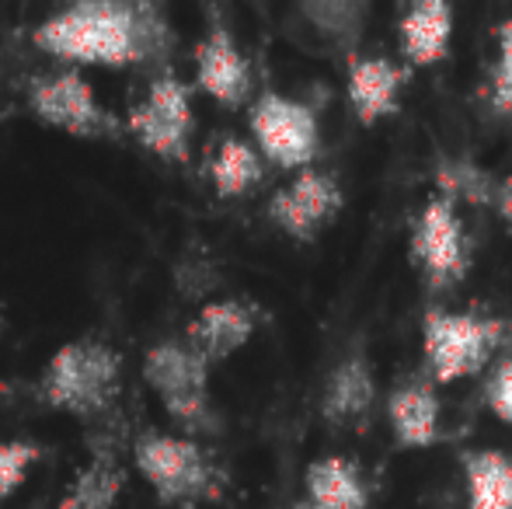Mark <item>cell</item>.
Listing matches in <instances>:
<instances>
[{"instance_id": "6da1fadb", "label": "cell", "mask_w": 512, "mask_h": 509, "mask_svg": "<svg viewBox=\"0 0 512 509\" xmlns=\"http://www.w3.org/2000/svg\"><path fill=\"white\" fill-rule=\"evenodd\" d=\"M49 56L91 67H133L161 60L171 49V25L147 0H84L49 14L32 32Z\"/></svg>"}, {"instance_id": "7a4b0ae2", "label": "cell", "mask_w": 512, "mask_h": 509, "mask_svg": "<svg viewBox=\"0 0 512 509\" xmlns=\"http://www.w3.org/2000/svg\"><path fill=\"white\" fill-rule=\"evenodd\" d=\"M122 360L112 346L98 339H77L60 346L49 356L46 370H42V398L56 412L88 419L112 405L115 391H119Z\"/></svg>"}, {"instance_id": "3957f363", "label": "cell", "mask_w": 512, "mask_h": 509, "mask_svg": "<svg viewBox=\"0 0 512 509\" xmlns=\"http://www.w3.org/2000/svg\"><path fill=\"white\" fill-rule=\"evenodd\" d=\"M143 381L161 398L164 412L192 433H213L216 412L209 405V360L189 342H157L143 356Z\"/></svg>"}, {"instance_id": "277c9868", "label": "cell", "mask_w": 512, "mask_h": 509, "mask_svg": "<svg viewBox=\"0 0 512 509\" xmlns=\"http://www.w3.org/2000/svg\"><path fill=\"white\" fill-rule=\"evenodd\" d=\"M502 339H506V325L478 314L429 311L422 321V353L439 384L481 374L499 353Z\"/></svg>"}, {"instance_id": "5b68a950", "label": "cell", "mask_w": 512, "mask_h": 509, "mask_svg": "<svg viewBox=\"0 0 512 509\" xmlns=\"http://www.w3.org/2000/svg\"><path fill=\"white\" fill-rule=\"evenodd\" d=\"M133 461L143 482L154 489V496L168 506H192L199 499L213 496L216 471L203 454V447L185 436L143 433L133 443Z\"/></svg>"}, {"instance_id": "8992f818", "label": "cell", "mask_w": 512, "mask_h": 509, "mask_svg": "<svg viewBox=\"0 0 512 509\" xmlns=\"http://www.w3.org/2000/svg\"><path fill=\"white\" fill-rule=\"evenodd\" d=\"M126 126L133 136L171 164H185L192 154V133H196V116H192V95L182 77L164 70L140 105L129 109Z\"/></svg>"}, {"instance_id": "52a82bcc", "label": "cell", "mask_w": 512, "mask_h": 509, "mask_svg": "<svg viewBox=\"0 0 512 509\" xmlns=\"http://www.w3.org/2000/svg\"><path fill=\"white\" fill-rule=\"evenodd\" d=\"M251 133L258 140L265 161L286 171H307L317 161L321 150V126H317L314 109L297 98L265 91L248 112Z\"/></svg>"}, {"instance_id": "ba28073f", "label": "cell", "mask_w": 512, "mask_h": 509, "mask_svg": "<svg viewBox=\"0 0 512 509\" xmlns=\"http://www.w3.org/2000/svg\"><path fill=\"white\" fill-rule=\"evenodd\" d=\"M28 105L39 123L81 136V140H102L115 133V119L98 105L91 84L77 70L35 77L28 84Z\"/></svg>"}, {"instance_id": "9c48e42d", "label": "cell", "mask_w": 512, "mask_h": 509, "mask_svg": "<svg viewBox=\"0 0 512 509\" xmlns=\"http://www.w3.org/2000/svg\"><path fill=\"white\" fill-rule=\"evenodd\" d=\"M411 258L429 279V286H453L467 276L471 255H467V234L457 203L432 196L418 210L415 224H411Z\"/></svg>"}, {"instance_id": "30bf717a", "label": "cell", "mask_w": 512, "mask_h": 509, "mask_svg": "<svg viewBox=\"0 0 512 509\" xmlns=\"http://www.w3.org/2000/svg\"><path fill=\"white\" fill-rule=\"evenodd\" d=\"M342 210V189L331 175L307 168L269 199V220L293 241H314Z\"/></svg>"}, {"instance_id": "8fae6325", "label": "cell", "mask_w": 512, "mask_h": 509, "mask_svg": "<svg viewBox=\"0 0 512 509\" xmlns=\"http://www.w3.org/2000/svg\"><path fill=\"white\" fill-rule=\"evenodd\" d=\"M196 84L213 102L237 109L251 95V67L230 28L213 25L196 46Z\"/></svg>"}, {"instance_id": "7c38bea8", "label": "cell", "mask_w": 512, "mask_h": 509, "mask_svg": "<svg viewBox=\"0 0 512 509\" xmlns=\"http://www.w3.org/2000/svg\"><path fill=\"white\" fill-rule=\"evenodd\" d=\"M408 81V70L398 67L387 56H359L349 63V105L363 126H377L380 119L398 112L401 88Z\"/></svg>"}, {"instance_id": "4fadbf2b", "label": "cell", "mask_w": 512, "mask_h": 509, "mask_svg": "<svg viewBox=\"0 0 512 509\" xmlns=\"http://www.w3.org/2000/svg\"><path fill=\"white\" fill-rule=\"evenodd\" d=\"M255 335V311L241 300H209L189 325V346L209 363L230 360Z\"/></svg>"}, {"instance_id": "5bb4252c", "label": "cell", "mask_w": 512, "mask_h": 509, "mask_svg": "<svg viewBox=\"0 0 512 509\" xmlns=\"http://www.w3.org/2000/svg\"><path fill=\"white\" fill-rule=\"evenodd\" d=\"M394 440L405 450H425L439 440V394L425 381H408L394 387L387 398Z\"/></svg>"}, {"instance_id": "9a60e30c", "label": "cell", "mask_w": 512, "mask_h": 509, "mask_svg": "<svg viewBox=\"0 0 512 509\" xmlns=\"http://www.w3.org/2000/svg\"><path fill=\"white\" fill-rule=\"evenodd\" d=\"M398 32L411 67H436L450 53L453 7L446 0H418L405 11Z\"/></svg>"}, {"instance_id": "2e32d148", "label": "cell", "mask_w": 512, "mask_h": 509, "mask_svg": "<svg viewBox=\"0 0 512 509\" xmlns=\"http://www.w3.org/2000/svg\"><path fill=\"white\" fill-rule=\"evenodd\" d=\"M373 398H377V381H373L370 363L363 356H352V360L338 363L335 374L324 384L321 415L331 426L359 422L373 408Z\"/></svg>"}, {"instance_id": "e0dca14e", "label": "cell", "mask_w": 512, "mask_h": 509, "mask_svg": "<svg viewBox=\"0 0 512 509\" xmlns=\"http://www.w3.org/2000/svg\"><path fill=\"white\" fill-rule=\"evenodd\" d=\"M307 499L324 509H370V489L345 457H321L304 475Z\"/></svg>"}, {"instance_id": "ac0fdd59", "label": "cell", "mask_w": 512, "mask_h": 509, "mask_svg": "<svg viewBox=\"0 0 512 509\" xmlns=\"http://www.w3.org/2000/svg\"><path fill=\"white\" fill-rule=\"evenodd\" d=\"M467 509H512V461L502 450L464 454Z\"/></svg>"}, {"instance_id": "d6986e66", "label": "cell", "mask_w": 512, "mask_h": 509, "mask_svg": "<svg viewBox=\"0 0 512 509\" xmlns=\"http://www.w3.org/2000/svg\"><path fill=\"white\" fill-rule=\"evenodd\" d=\"M265 175L262 154L251 147L248 140H237V136H227L216 150L213 164H209V178H213L216 196L223 199H237L244 192H251Z\"/></svg>"}, {"instance_id": "ffe728a7", "label": "cell", "mask_w": 512, "mask_h": 509, "mask_svg": "<svg viewBox=\"0 0 512 509\" xmlns=\"http://www.w3.org/2000/svg\"><path fill=\"white\" fill-rule=\"evenodd\" d=\"M502 178L488 175L481 164L471 157H443L436 168V196L450 199V203H471V206H492L495 210V192H499Z\"/></svg>"}, {"instance_id": "44dd1931", "label": "cell", "mask_w": 512, "mask_h": 509, "mask_svg": "<svg viewBox=\"0 0 512 509\" xmlns=\"http://www.w3.org/2000/svg\"><path fill=\"white\" fill-rule=\"evenodd\" d=\"M122 489V471L112 457H95L88 468L77 475L56 509H112Z\"/></svg>"}, {"instance_id": "7402d4cb", "label": "cell", "mask_w": 512, "mask_h": 509, "mask_svg": "<svg viewBox=\"0 0 512 509\" xmlns=\"http://www.w3.org/2000/svg\"><path fill=\"white\" fill-rule=\"evenodd\" d=\"M304 14L314 21L321 35L335 42H356L359 28L366 18V4H352V0H324V4H304Z\"/></svg>"}, {"instance_id": "603a6c76", "label": "cell", "mask_w": 512, "mask_h": 509, "mask_svg": "<svg viewBox=\"0 0 512 509\" xmlns=\"http://www.w3.org/2000/svg\"><path fill=\"white\" fill-rule=\"evenodd\" d=\"M39 454L42 450L35 447V443H25V440L0 443V503L21 489V482L28 478L32 464L39 461Z\"/></svg>"}, {"instance_id": "cb8c5ba5", "label": "cell", "mask_w": 512, "mask_h": 509, "mask_svg": "<svg viewBox=\"0 0 512 509\" xmlns=\"http://www.w3.org/2000/svg\"><path fill=\"white\" fill-rule=\"evenodd\" d=\"M492 109L512 116V18L499 25V60L492 70Z\"/></svg>"}, {"instance_id": "d4e9b609", "label": "cell", "mask_w": 512, "mask_h": 509, "mask_svg": "<svg viewBox=\"0 0 512 509\" xmlns=\"http://www.w3.org/2000/svg\"><path fill=\"white\" fill-rule=\"evenodd\" d=\"M485 401H488V408L506 422V426H512V356L509 360H502L499 367H495V374L488 377Z\"/></svg>"}, {"instance_id": "484cf974", "label": "cell", "mask_w": 512, "mask_h": 509, "mask_svg": "<svg viewBox=\"0 0 512 509\" xmlns=\"http://www.w3.org/2000/svg\"><path fill=\"white\" fill-rule=\"evenodd\" d=\"M495 213H499L506 224H512V175L499 182V192H495Z\"/></svg>"}, {"instance_id": "4316f807", "label": "cell", "mask_w": 512, "mask_h": 509, "mask_svg": "<svg viewBox=\"0 0 512 509\" xmlns=\"http://www.w3.org/2000/svg\"><path fill=\"white\" fill-rule=\"evenodd\" d=\"M293 509H324V506H317V503H310V499L304 496V499H300V503H297V506H293Z\"/></svg>"}]
</instances>
